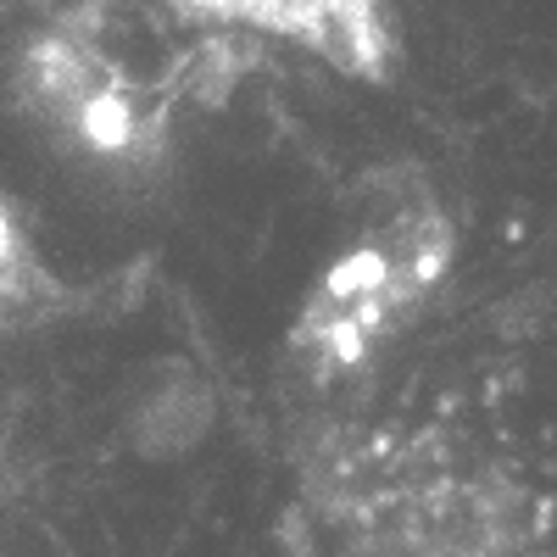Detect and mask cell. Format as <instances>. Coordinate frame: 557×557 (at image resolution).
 <instances>
[{"label": "cell", "instance_id": "cell-1", "mask_svg": "<svg viewBox=\"0 0 557 557\" xmlns=\"http://www.w3.org/2000/svg\"><path fill=\"white\" fill-rule=\"evenodd\" d=\"M285 557H557V507L446 424L323 430L278 519Z\"/></svg>", "mask_w": 557, "mask_h": 557}, {"label": "cell", "instance_id": "cell-2", "mask_svg": "<svg viewBox=\"0 0 557 557\" xmlns=\"http://www.w3.org/2000/svg\"><path fill=\"white\" fill-rule=\"evenodd\" d=\"M457 228L424 178L374 184L346 246L323 262L290 323V368L307 385H346L368 374L446 285Z\"/></svg>", "mask_w": 557, "mask_h": 557}, {"label": "cell", "instance_id": "cell-3", "mask_svg": "<svg viewBox=\"0 0 557 557\" xmlns=\"http://www.w3.org/2000/svg\"><path fill=\"white\" fill-rule=\"evenodd\" d=\"M17 101L67 157L107 178H151L173 146L178 73L139 67L107 7H73L17 51Z\"/></svg>", "mask_w": 557, "mask_h": 557}, {"label": "cell", "instance_id": "cell-4", "mask_svg": "<svg viewBox=\"0 0 557 557\" xmlns=\"http://www.w3.org/2000/svg\"><path fill=\"white\" fill-rule=\"evenodd\" d=\"M178 17L246 28L312 51L346 78L391 84L396 73V0H168Z\"/></svg>", "mask_w": 557, "mask_h": 557}, {"label": "cell", "instance_id": "cell-5", "mask_svg": "<svg viewBox=\"0 0 557 557\" xmlns=\"http://www.w3.org/2000/svg\"><path fill=\"white\" fill-rule=\"evenodd\" d=\"M73 307H78V290L45 262L12 196L0 190V335L45 330V323L67 318Z\"/></svg>", "mask_w": 557, "mask_h": 557}]
</instances>
